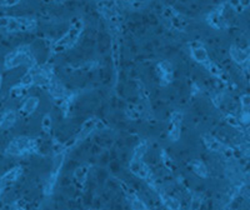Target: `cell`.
<instances>
[{
  "instance_id": "1",
  "label": "cell",
  "mask_w": 250,
  "mask_h": 210,
  "mask_svg": "<svg viewBox=\"0 0 250 210\" xmlns=\"http://www.w3.org/2000/svg\"><path fill=\"white\" fill-rule=\"evenodd\" d=\"M83 30H84V23H83V20H73L65 34L62 35L60 39H58L57 42L53 44V53L58 54V53H62V51L69 50V49L73 48V46L78 43V40H79Z\"/></svg>"
},
{
  "instance_id": "2",
  "label": "cell",
  "mask_w": 250,
  "mask_h": 210,
  "mask_svg": "<svg viewBox=\"0 0 250 210\" xmlns=\"http://www.w3.org/2000/svg\"><path fill=\"white\" fill-rule=\"evenodd\" d=\"M190 51L191 55H193V59L195 60L196 63H199L202 65L207 66L209 63H210V59H209V55H208V51L205 49V46L203 45L199 42H193L190 45Z\"/></svg>"
},
{
  "instance_id": "3",
  "label": "cell",
  "mask_w": 250,
  "mask_h": 210,
  "mask_svg": "<svg viewBox=\"0 0 250 210\" xmlns=\"http://www.w3.org/2000/svg\"><path fill=\"white\" fill-rule=\"evenodd\" d=\"M182 122H183V113L180 111H174L170 118V130H169V136L171 140H178L180 136V130H182Z\"/></svg>"
},
{
  "instance_id": "4",
  "label": "cell",
  "mask_w": 250,
  "mask_h": 210,
  "mask_svg": "<svg viewBox=\"0 0 250 210\" xmlns=\"http://www.w3.org/2000/svg\"><path fill=\"white\" fill-rule=\"evenodd\" d=\"M158 74H159L160 82L163 84H169L173 80V68H171L170 63L162 62L156 66Z\"/></svg>"
},
{
  "instance_id": "5",
  "label": "cell",
  "mask_w": 250,
  "mask_h": 210,
  "mask_svg": "<svg viewBox=\"0 0 250 210\" xmlns=\"http://www.w3.org/2000/svg\"><path fill=\"white\" fill-rule=\"evenodd\" d=\"M38 105H39V99L35 97H30L25 100L23 108H21V111H23L25 115H29V114L34 113V111L37 110Z\"/></svg>"
},
{
  "instance_id": "6",
  "label": "cell",
  "mask_w": 250,
  "mask_h": 210,
  "mask_svg": "<svg viewBox=\"0 0 250 210\" xmlns=\"http://www.w3.org/2000/svg\"><path fill=\"white\" fill-rule=\"evenodd\" d=\"M95 128H97V119L88 120V122L84 123V125H83L82 131H80L79 135L82 136V138L83 136H86V134L91 133V131H93Z\"/></svg>"
},
{
  "instance_id": "7",
  "label": "cell",
  "mask_w": 250,
  "mask_h": 210,
  "mask_svg": "<svg viewBox=\"0 0 250 210\" xmlns=\"http://www.w3.org/2000/svg\"><path fill=\"white\" fill-rule=\"evenodd\" d=\"M191 168H193L194 173L198 174L199 176H207V168L199 160H193L191 162Z\"/></svg>"
},
{
  "instance_id": "8",
  "label": "cell",
  "mask_w": 250,
  "mask_h": 210,
  "mask_svg": "<svg viewBox=\"0 0 250 210\" xmlns=\"http://www.w3.org/2000/svg\"><path fill=\"white\" fill-rule=\"evenodd\" d=\"M125 113H126V115H128L129 118H131V119H137V118H139V115H142V113H140V110L138 109L137 105L134 104H129L128 106H126V109H125Z\"/></svg>"
},
{
  "instance_id": "9",
  "label": "cell",
  "mask_w": 250,
  "mask_h": 210,
  "mask_svg": "<svg viewBox=\"0 0 250 210\" xmlns=\"http://www.w3.org/2000/svg\"><path fill=\"white\" fill-rule=\"evenodd\" d=\"M145 153H146V142H143L135 148V151H134V160H140Z\"/></svg>"
},
{
  "instance_id": "10",
  "label": "cell",
  "mask_w": 250,
  "mask_h": 210,
  "mask_svg": "<svg viewBox=\"0 0 250 210\" xmlns=\"http://www.w3.org/2000/svg\"><path fill=\"white\" fill-rule=\"evenodd\" d=\"M164 203H165V205H167V207H168L170 210H178V209H179V203L176 202L175 199L167 196V198L164 199Z\"/></svg>"
},
{
  "instance_id": "11",
  "label": "cell",
  "mask_w": 250,
  "mask_h": 210,
  "mask_svg": "<svg viewBox=\"0 0 250 210\" xmlns=\"http://www.w3.org/2000/svg\"><path fill=\"white\" fill-rule=\"evenodd\" d=\"M133 208L134 210H148L146 209V207H145L140 200H135V202L133 203Z\"/></svg>"
},
{
  "instance_id": "12",
  "label": "cell",
  "mask_w": 250,
  "mask_h": 210,
  "mask_svg": "<svg viewBox=\"0 0 250 210\" xmlns=\"http://www.w3.org/2000/svg\"><path fill=\"white\" fill-rule=\"evenodd\" d=\"M242 123L243 124H249L250 123V113L249 111H245V113H243L242 115Z\"/></svg>"
},
{
  "instance_id": "13",
  "label": "cell",
  "mask_w": 250,
  "mask_h": 210,
  "mask_svg": "<svg viewBox=\"0 0 250 210\" xmlns=\"http://www.w3.org/2000/svg\"><path fill=\"white\" fill-rule=\"evenodd\" d=\"M43 126L44 128H50L51 126V119H50V117H49V114H46L45 117H44Z\"/></svg>"
},
{
  "instance_id": "14",
  "label": "cell",
  "mask_w": 250,
  "mask_h": 210,
  "mask_svg": "<svg viewBox=\"0 0 250 210\" xmlns=\"http://www.w3.org/2000/svg\"><path fill=\"white\" fill-rule=\"evenodd\" d=\"M46 3L49 4H62V1H65V0H44Z\"/></svg>"
}]
</instances>
